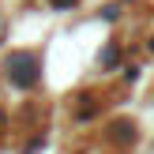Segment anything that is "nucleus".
<instances>
[{
    "mask_svg": "<svg viewBox=\"0 0 154 154\" xmlns=\"http://www.w3.org/2000/svg\"><path fill=\"white\" fill-rule=\"evenodd\" d=\"M8 79L15 83V87H34V79H38V57L34 53H11V57H8Z\"/></svg>",
    "mask_w": 154,
    "mask_h": 154,
    "instance_id": "obj_1",
    "label": "nucleus"
}]
</instances>
